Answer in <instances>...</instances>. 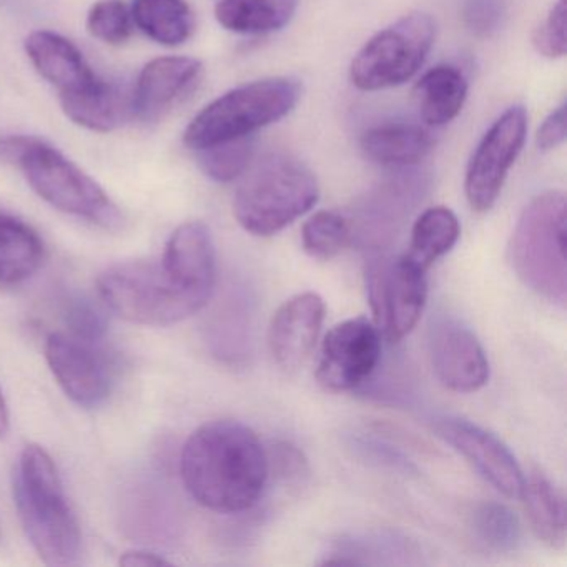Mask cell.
<instances>
[{
	"label": "cell",
	"instance_id": "277c9868",
	"mask_svg": "<svg viewBox=\"0 0 567 567\" xmlns=\"http://www.w3.org/2000/svg\"><path fill=\"white\" fill-rule=\"evenodd\" d=\"M320 198L313 172L284 152H271L245 171L234 198L240 227L257 237H271L311 210Z\"/></svg>",
	"mask_w": 567,
	"mask_h": 567
},
{
	"label": "cell",
	"instance_id": "5bb4252c",
	"mask_svg": "<svg viewBox=\"0 0 567 567\" xmlns=\"http://www.w3.org/2000/svg\"><path fill=\"white\" fill-rule=\"evenodd\" d=\"M396 172L394 177L373 188L353 208V214L348 217L351 241L373 248L390 244L414 205L423 198L426 190L424 177L411 168Z\"/></svg>",
	"mask_w": 567,
	"mask_h": 567
},
{
	"label": "cell",
	"instance_id": "603a6c76",
	"mask_svg": "<svg viewBox=\"0 0 567 567\" xmlns=\"http://www.w3.org/2000/svg\"><path fill=\"white\" fill-rule=\"evenodd\" d=\"M44 255V241L31 225L0 214V287L29 280L41 268Z\"/></svg>",
	"mask_w": 567,
	"mask_h": 567
},
{
	"label": "cell",
	"instance_id": "8992f818",
	"mask_svg": "<svg viewBox=\"0 0 567 567\" xmlns=\"http://www.w3.org/2000/svg\"><path fill=\"white\" fill-rule=\"evenodd\" d=\"M517 277L539 297L566 307V197L544 192L524 208L509 245Z\"/></svg>",
	"mask_w": 567,
	"mask_h": 567
},
{
	"label": "cell",
	"instance_id": "cb8c5ba5",
	"mask_svg": "<svg viewBox=\"0 0 567 567\" xmlns=\"http://www.w3.org/2000/svg\"><path fill=\"white\" fill-rule=\"evenodd\" d=\"M417 107L421 118L431 127H441L463 111L467 99V79L454 65H437L417 81Z\"/></svg>",
	"mask_w": 567,
	"mask_h": 567
},
{
	"label": "cell",
	"instance_id": "52a82bcc",
	"mask_svg": "<svg viewBox=\"0 0 567 567\" xmlns=\"http://www.w3.org/2000/svg\"><path fill=\"white\" fill-rule=\"evenodd\" d=\"M300 99V82L288 78L264 79L231 89L195 115L185 128V145L198 152L251 137L260 128L287 117Z\"/></svg>",
	"mask_w": 567,
	"mask_h": 567
},
{
	"label": "cell",
	"instance_id": "4316f807",
	"mask_svg": "<svg viewBox=\"0 0 567 567\" xmlns=\"http://www.w3.org/2000/svg\"><path fill=\"white\" fill-rule=\"evenodd\" d=\"M460 235V220L453 210L446 207L427 208L414 221L406 255L417 267L427 271L434 261L453 250Z\"/></svg>",
	"mask_w": 567,
	"mask_h": 567
},
{
	"label": "cell",
	"instance_id": "7a4b0ae2",
	"mask_svg": "<svg viewBox=\"0 0 567 567\" xmlns=\"http://www.w3.org/2000/svg\"><path fill=\"white\" fill-rule=\"evenodd\" d=\"M14 499L29 543L49 566H71L79 560L82 534L78 517L51 454L28 444L19 457Z\"/></svg>",
	"mask_w": 567,
	"mask_h": 567
},
{
	"label": "cell",
	"instance_id": "f1b7e54d",
	"mask_svg": "<svg viewBox=\"0 0 567 567\" xmlns=\"http://www.w3.org/2000/svg\"><path fill=\"white\" fill-rule=\"evenodd\" d=\"M471 527L477 539L496 553H513L519 546V519L504 504H477L471 514Z\"/></svg>",
	"mask_w": 567,
	"mask_h": 567
},
{
	"label": "cell",
	"instance_id": "e575fe53",
	"mask_svg": "<svg viewBox=\"0 0 567 567\" xmlns=\"http://www.w3.org/2000/svg\"><path fill=\"white\" fill-rule=\"evenodd\" d=\"M118 564L127 567H155L167 566L171 560L165 559L161 554L152 553V550L134 549L125 550L118 559Z\"/></svg>",
	"mask_w": 567,
	"mask_h": 567
},
{
	"label": "cell",
	"instance_id": "ffe728a7",
	"mask_svg": "<svg viewBox=\"0 0 567 567\" xmlns=\"http://www.w3.org/2000/svg\"><path fill=\"white\" fill-rule=\"evenodd\" d=\"M364 157L391 171L416 167L430 155L433 137L416 122L388 121L361 135Z\"/></svg>",
	"mask_w": 567,
	"mask_h": 567
},
{
	"label": "cell",
	"instance_id": "4fadbf2b",
	"mask_svg": "<svg viewBox=\"0 0 567 567\" xmlns=\"http://www.w3.org/2000/svg\"><path fill=\"white\" fill-rule=\"evenodd\" d=\"M430 358L440 383L460 394L476 393L489 381V361L470 327L441 315L431 321Z\"/></svg>",
	"mask_w": 567,
	"mask_h": 567
},
{
	"label": "cell",
	"instance_id": "7402d4cb",
	"mask_svg": "<svg viewBox=\"0 0 567 567\" xmlns=\"http://www.w3.org/2000/svg\"><path fill=\"white\" fill-rule=\"evenodd\" d=\"M61 105L74 124L107 134L121 127L125 118L132 115V94L127 95L117 85L101 81L81 94L64 95Z\"/></svg>",
	"mask_w": 567,
	"mask_h": 567
},
{
	"label": "cell",
	"instance_id": "3957f363",
	"mask_svg": "<svg viewBox=\"0 0 567 567\" xmlns=\"http://www.w3.org/2000/svg\"><path fill=\"white\" fill-rule=\"evenodd\" d=\"M0 161L16 165L32 190L59 212L107 230L121 227V210L104 188L48 142L28 135L0 138Z\"/></svg>",
	"mask_w": 567,
	"mask_h": 567
},
{
	"label": "cell",
	"instance_id": "7c38bea8",
	"mask_svg": "<svg viewBox=\"0 0 567 567\" xmlns=\"http://www.w3.org/2000/svg\"><path fill=\"white\" fill-rule=\"evenodd\" d=\"M45 360L68 398L85 410L101 406L112 390V371L95 341L71 333H52Z\"/></svg>",
	"mask_w": 567,
	"mask_h": 567
},
{
	"label": "cell",
	"instance_id": "8fae6325",
	"mask_svg": "<svg viewBox=\"0 0 567 567\" xmlns=\"http://www.w3.org/2000/svg\"><path fill=\"white\" fill-rule=\"evenodd\" d=\"M381 360V333L368 318L358 317L334 324L323 343L317 380L324 390L347 393L373 377Z\"/></svg>",
	"mask_w": 567,
	"mask_h": 567
},
{
	"label": "cell",
	"instance_id": "836d02e7",
	"mask_svg": "<svg viewBox=\"0 0 567 567\" xmlns=\"http://www.w3.org/2000/svg\"><path fill=\"white\" fill-rule=\"evenodd\" d=\"M566 142V105L550 112L537 128L536 145L540 152H550Z\"/></svg>",
	"mask_w": 567,
	"mask_h": 567
},
{
	"label": "cell",
	"instance_id": "9a60e30c",
	"mask_svg": "<svg viewBox=\"0 0 567 567\" xmlns=\"http://www.w3.org/2000/svg\"><path fill=\"white\" fill-rule=\"evenodd\" d=\"M443 437L491 486L506 497H520L524 473L509 447L489 431L461 417H440L434 423Z\"/></svg>",
	"mask_w": 567,
	"mask_h": 567
},
{
	"label": "cell",
	"instance_id": "6da1fadb",
	"mask_svg": "<svg viewBox=\"0 0 567 567\" xmlns=\"http://www.w3.org/2000/svg\"><path fill=\"white\" fill-rule=\"evenodd\" d=\"M181 474L185 489L205 509L237 514L260 501L270 470L267 450L251 427L217 420L185 441Z\"/></svg>",
	"mask_w": 567,
	"mask_h": 567
},
{
	"label": "cell",
	"instance_id": "d6a6232c",
	"mask_svg": "<svg viewBox=\"0 0 567 567\" xmlns=\"http://www.w3.org/2000/svg\"><path fill=\"white\" fill-rule=\"evenodd\" d=\"M506 9L507 0H464V24L473 34L487 38L499 31Z\"/></svg>",
	"mask_w": 567,
	"mask_h": 567
},
{
	"label": "cell",
	"instance_id": "5b68a950",
	"mask_svg": "<svg viewBox=\"0 0 567 567\" xmlns=\"http://www.w3.org/2000/svg\"><path fill=\"white\" fill-rule=\"evenodd\" d=\"M97 290L109 310L142 327H172L208 303L185 288L162 258L112 265L99 277Z\"/></svg>",
	"mask_w": 567,
	"mask_h": 567
},
{
	"label": "cell",
	"instance_id": "d6986e66",
	"mask_svg": "<svg viewBox=\"0 0 567 567\" xmlns=\"http://www.w3.org/2000/svg\"><path fill=\"white\" fill-rule=\"evenodd\" d=\"M25 52L42 79L54 85L59 95L81 94L102 81L82 52L62 35L35 31L25 39Z\"/></svg>",
	"mask_w": 567,
	"mask_h": 567
},
{
	"label": "cell",
	"instance_id": "ba28073f",
	"mask_svg": "<svg viewBox=\"0 0 567 567\" xmlns=\"http://www.w3.org/2000/svg\"><path fill=\"white\" fill-rule=\"evenodd\" d=\"M436 39V24L423 12L403 16L363 45L351 64L354 87L364 92L400 87L423 68Z\"/></svg>",
	"mask_w": 567,
	"mask_h": 567
},
{
	"label": "cell",
	"instance_id": "f546056e",
	"mask_svg": "<svg viewBox=\"0 0 567 567\" xmlns=\"http://www.w3.org/2000/svg\"><path fill=\"white\" fill-rule=\"evenodd\" d=\"M198 165L212 181L228 184L245 174L254 161L250 137L224 142L197 152Z\"/></svg>",
	"mask_w": 567,
	"mask_h": 567
},
{
	"label": "cell",
	"instance_id": "e0dca14e",
	"mask_svg": "<svg viewBox=\"0 0 567 567\" xmlns=\"http://www.w3.org/2000/svg\"><path fill=\"white\" fill-rule=\"evenodd\" d=\"M202 71V62L192 58L148 62L132 92V115L145 122L157 121L197 85Z\"/></svg>",
	"mask_w": 567,
	"mask_h": 567
},
{
	"label": "cell",
	"instance_id": "30bf717a",
	"mask_svg": "<svg viewBox=\"0 0 567 567\" xmlns=\"http://www.w3.org/2000/svg\"><path fill=\"white\" fill-rule=\"evenodd\" d=\"M527 137V112L523 105L507 109L483 135L464 178L467 204L477 214L491 210Z\"/></svg>",
	"mask_w": 567,
	"mask_h": 567
},
{
	"label": "cell",
	"instance_id": "83f0119b",
	"mask_svg": "<svg viewBox=\"0 0 567 567\" xmlns=\"http://www.w3.org/2000/svg\"><path fill=\"white\" fill-rule=\"evenodd\" d=\"M301 244L315 260H331L353 244L350 220L338 212H317L301 228Z\"/></svg>",
	"mask_w": 567,
	"mask_h": 567
},
{
	"label": "cell",
	"instance_id": "d590c367",
	"mask_svg": "<svg viewBox=\"0 0 567 567\" xmlns=\"http://www.w3.org/2000/svg\"><path fill=\"white\" fill-rule=\"evenodd\" d=\"M9 430H11V413H9L4 391L0 388V437L8 436Z\"/></svg>",
	"mask_w": 567,
	"mask_h": 567
},
{
	"label": "cell",
	"instance_id": "44dd1931",
	"mask_svg": "<svg viewBox=\"0 0 567 567\" xmlns=\"http://www.w3.org/2000/svg\"><path fill=\"white\" fill-rule=\"evenodd\" d=\"M520 497L526 506L530 529L537 539L560 549L567 539L566 501L563 491L540 470L524 476Z\"/></svg>",
	"mask_w": 567,
	"mask_h": 567
},
{
	"label": "cell",
	"instance_id": "d4e9b609",
	"mask_svg": "<svg viewBox=\"0 0 567 567\" xmlns=\"http://www.w3.org/2000/svg\"><path fill=\"white\" fill-rule=\"evenodd\" d=\"M298 6L300 0H220L215 18L235 34H274L290 24Z\"/></svg>",
	"mask_w": 567,
	"mask_h": 567
},
{
	"label": "cell",
	"instance_id": "1f68e13d",
	"mask_svg": "<svg viewBox=\"0 0 567 567\" xmlns=\"http://www.w3.org/2000/svg\"><path fill=\"white\" fill-rule=\"evenodd\" d=\"M567 2L557 0L547 18L534 31L533 44L540 55L547 59H560L567 51Z\"/></svg>",
	"mask_w": 567,
	"mask_h": 567
},
{
	"label": "cell",
	"instance_id": "4dcf8cb0",
	"mask_svg": "<svg viewBox=\"0 0 567 567\" xmlns=\"http://www.w3.org/2000/svg\"><path fill=\"white\" fill-rule=\"evenodd\" d=\"M132 29L134 19L124 0H99L89 11V34L105 44H125L131 39Z\"/></svg>",
	"mask_w": 567,
	"mask_h": 567
},
{
	"label": "cell",
	"instance_id": "ac0fdd59",
	"mask_svg": "<svg viewBox=\"0 0 567 567\" xmlns=\"http://www.w3.org/2000/svg\"><path fill=\"white\" fill-rule=\"evenodd\" d=\"M161 258L185 288L210 300L217 280V257L207 225L202 221L181 225L168 238Z\"/></svg>",
	"mask_w": 567,
	"mask_h": 567
},
{
	"label": "cell",
	"instance_id": "9c48e42d",
	"mask_svg": "<svg viewBox=\"0 0 567 567\" xmlns=\"http://www.w3.org/2000/svg\"><path fill=\"white\" fill-rule=\"evenodd\" d=\"M368 301L381 337L391 343L406 338L426 307V270L406 254L378 255L364 270Z\"/></svg>",
	"mask_w": 567,
	"mask_h": 567
},
{
	"label": "cell",
	"instance_id": "2e32d148",
	"mask_svg": "<svg viewBox=\"0 0 567 567\" xmlns=\"http://www.w3.org/2000/svg\"><path fill=\"white\" fill-rule=\"evenodd\" d=\"M324 320V303L313 291L295 295L278 308L268 330L275 363L295 373L310 360Z\"/></svg>",
	"mask_w": 567,
	"mask_h": 567
},
{
	"label": "cell",
	"instance_id": "484cf974",
	"mask_svg": "<svg viewBox=\"0 0 567 567\" xmlns=\"http://www.w3.org/2000/svg\"><path fill=\"white\" fill-rule=\"evenodd\" d=\"M131 12L135 25L157 44L177 48L194 35L195 16L187 0H134Z\"/></svg>",
	"mask_w": 567,
	"mask_h": 567
}]
</instances>
